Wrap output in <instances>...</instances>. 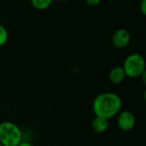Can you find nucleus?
<instances>
[{"label": "nucleus", "instance_id": "obj_11", "mask_svg": "<svg viewBox=\"0 0 146 146\" xmlns=\"http://www.w3.org/2000/svg\"><path fill=\"white\" fill-rule=\"evenodd\" d=\"M141 12L144 15H146V0H143L141 3V7H140Z\"/></svg>", "mask_w": 146, "mask_h": 146}, {"label": "nucleus", "instance_id": "obj_3", "mask_svg": "<svg viewBox=\"0 0 146 146\" xmlns=\"http://www.w3.org/2000/svg\"><path fill=\"white\" fill-rule=\"evenodd\" d=\"M121 67L126 76L138 78L145 72V61L144 56L139 53H132L126 57Z\"/></svg>", "mask_w": 146, "mask_h": 146}, {"label": "nucleus", "instance_id": "obj_7", "mask_svg": "<svg viewBox=\"0 0 146 146\" xmlns=\"http://www.w3.org/2000/svg\"><path fill=\"white\" fill-rule=\"evenodd\" d=\"M92 129L98 133H103L107 131L109 127V121L101 117H95L92 123Z\"/></svg>", "mask_w": 146, "mask_h": 146}, {"label": "nucleus", "instance_id": "obj_5", "mask_svg": "<svg viewBox=\"0 0 146 146\" xmlns=\"http://www.w3.org/2000/svg\"><path fill=\"white\" fill-rule=\"evenodd\" d=\"M131 41L130 33L123 28L116 30L112 36V43L115 47L118 49L125 48L129 44Z\"/></svg>", "mask_w": 146, "mask_h": 146}, {"label": "nucleus", "instance_id": "obj_4", "mask_svg": "<svg viewBox=\"0 0 146 146\" xmlns=\"http://www.w3.org/2000/svg\"><path fill=\"white\" fill-rule=\"evenodd\" d=\"M136 124V119L134 115L128 110L121 111L118 114L117 125L121 130L124 132L132 131Z\"/></svg>", "mask_w": 146, "mask_h": 146}, {"label": "nucleus", "instance_id": "obj_10", "mask_svg": "<svg viewBox=\"0 0 146 146\" xmlns=\"http://www.w3.org/2000/svg\"><path fill=\"white\" fill-rule=\"evenodd\" d=\"M86 3L91 7H95L100 3V0H87Z\"/></svg>", "mask_w": 146, "mask_h": 146}, {"label": "nucleus", "instance_id": "obj_9", "mask_svg": "<svg viewBox=\"0 0 146 146\" xmlns=\"http://www.w3.org/2000/svg\"><path fill=\"white\" fill-rule=\"evenodd\" d=\"M9 38V33L4 26L0 24V47L4 45Z\"/></svg>", "mask_w": 146, "mask_h": 146}, {"label": "nucleus", "instance_id": "obj_8", "mask_svg": "<svg viewBox=\"0 0 146 146\" xmlns=\"http://www.w3.org/2000/svg\"><path fill=\"white\" fill-rule=\"evenodd\" d=\"M31 3L33 7L36 9L44 10L50 6L51 1L50 0H32Z\"/></svg>", "mask_w": 146, "mask_h": 146}, {"label": "nucleus", "instance_id": "obj_13", "mask_svg": "<svg viewBox=\"0 0 146 146\" xmlns=\"http://www.w3.org/2000/svg\"><path fill=\"white\" fill-rule=\"evenodd\" d=\"M0 146H3V145H1V143H0Z\"/></svg>", "mask_w": 146, "mask_h": 146}, {"label": "nucleus", "instance_id": "obj_12", "mask_svg": "<svg viewBox=\"0 0 146 146\" xmlns=\"http://www.w3.org/2000/svg\"><path fill=\"white\" fill-rule=\"evenodd\" d=\"M17 146H33L31 143L29 142H26V141H21Z\"/></svg>", "mask_w": 146, "mask_h": 146}, {"label": "nucleus", "instance_id": "obj_2", "mask_svg": "<svg viewBox=\"0 0 146 146\" xmlns=\"http://www.w3.org/2000/svg\"><path fill=\"white\" fill-rule=\"evenodd\" d=\"M22 141L20 127L11 121L0 123V143L3 146H17Z\"/></svg>", "mask_w": 146, "mask_h": 146}, {"label": "nucleus", "instance_id": "obj_6", "mask_svg": "<svg viewBox=\"0 0 146 146\" xmlns=\"http://www.w3.org/2000/svg\"><path fill=\"white\" fill-rule=\"evenodd\" d=\"M126 78L125 72L121 66H117L113 68L109 74V80L113 84H120Z\"/></svg>", "mask_w": 146, "mask_h": 146}, {"label": "nucleus", "instance_id": "obj_1", "mask_svg": "<svg viewBox=\"0 0 146 146\" xmlns=\"http://www.w3.org/2000/svg\"><path fill=\"white\" fill-rule=\"evenodd\" d=\"M122 106L119 95L115 92H103L98 94L92 104V109L97 117L110 120L118 115Z\"/></svg>", "mask_w": 146, "mask_h": 146}]
</instances>
